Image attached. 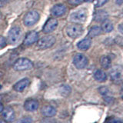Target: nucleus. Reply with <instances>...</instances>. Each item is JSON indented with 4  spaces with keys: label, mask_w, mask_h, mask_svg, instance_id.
I'll use <instances>...</instances> for the list:
<instances>
[{
    "label": "nucleus",
    "mask_w": 123,
    "mask_h": 123,
    "mask_svg": "<svg viewBox=\"0 0 123 123\" xmlns=\"http://www.w3.org/2000/svg\"><path fill=\"white\" fill-rule=\"evenodd\" d=\"M116 3L118 4V5H122L123 0H116Z\"/></svg>",
    "instance_id": "cd10ccee"
},
{
    "label": "nucleus",
    "mask_w": 123,
    "mask_h": 123,
    "mask_svg": "<svg viewBox=\"0 0 123 123\" xmlns=\"http://www.w3.org/2000/svg\"><path fill=\"white\" fill-rule=\"evenodd\" d=\"M3 109H4L3 105H2V103H0V113L2 112V110H3Z\"/></svg>",
    "instance_id": "c85d7f7f"
},
{
    "label": "nucleus",
    "mask_w": 123,
    "mask_h": 123,
    "mask_svg": "<svg viewBox=\"0 0 123 123\" xmlns=\"http://www.w3.org/2000/svg\"><path fill=\"white\" fill-rule=\"evenodd\" d=\"M57 25H58V21L55 18H51L46 22L42 31H43L44 33H50L53 32L57 28Z\"/></svg>",
    "instance_id": "6e6552de"
},
{
    "label": "nucleus",
    "mask_w": 123,
    "mask_h": 123,
    "mask_svg": "<svg viewBox=\"0 0 123 123\" xmlns=\"http://www.w3.org/2000/svg\"><path fill=\"white\" fill-rule=\"evenodd\" d=\"M85 2H93L94 0H84Z\"/></svg>",
    "instance_id": "c756f323"
},
{
    "label": "nucleus",
    "mask_w": 123,
    "mask_h": 123,
    "mask_svg": "<svg viewBox=\"0 0 123 123\" xmlns=\"http://www.w3.org/2000/svg\"><path fill=\"white\" fill-rule=\"evenodd\" d=\"M30 83V81L29 79H23L20 81H18L14 85V89L17 92H22L25 90V88L29 86Z\"/></svg>",
    "instance_id": "ddd939ff"
},
{
    "label": "nucleus",
    "mask_w": 123,
    "mask_h": 123,
    "mask_svg": "<svg viewBox=\"0 0 123 123\" xmlns=\"http://www.w3.org/2000/svg\"><path fill=\"white\" fill-rule=\"evenodd\" d=\"M66 11V8L62 4H58L55 6H53L52 9V14L55 16H62L65 14Z\"/></svg>",
    "instance_id": "4468645a"
},
{
    "label": "nucleus",
    "mask_w": 123,
    "mask_h": 123,
    "mask_svg": "<svg viewBox=\"0 0 123 123\" xmlns=\"http://www.w3.org/2000/svg\"><path fill=\"white\" fill-rule=\"evenodd\" d=\"M94 77L95 79L100 82H105L107 79V75L105 72L102 70H97L94 73Z\"/></svg>",
    "instance_id": "a211bd4d"
},
{
    "label": "nucleus",
    "mask_w": 123,
    "mask_h": 123,
    "mask_svg": "<svg viewBox=\"0 0 123 123\" xmlns=\"http://www.w3.org/2000/svg\"><path fill=\"white\" fill-rule=\"evenodd\" d=\"M108 18V14L104 10H98L97 12H95V13L94 15V18L96 22H102L104 20H105Z\"/></svg>",
    "instance_id": "2eb2a0df"
},
{
    "label": "nucleus",
    "mask_w": 123,
    "mask_h": 123,
    "mask_svg": "<svg viewBox=\"0 0 123 123\" xmlns=\"http://www.w3.org/2000/svg\"><path fill=\"white\" fill-rule=\"evenodd\" d=\"M39 19V14L36 11H30L24 17V24L26 26H32Z\"/></svg>",
    "instance_id": "39448f33"
},
{
    "label": "nucleus",
    "mask_w": 123,
    "mask_h": 123,
    "mask_svg": "<svg viewBox=\"0 0 123 123\" xmlns=\"http://www.w3.org/2000/svg\"><path fill=\"white\" fill-rule=\"evenodd\" d=\"M22 36V29L19 27H13L12 28L9 32V42L12 45L16 44L21 40Z\"/></svg>",
    "instance_id": "7ed1b4c3"
},
{
    "label": "nucleus",
    "mask_w": 123,
    "mask_h": 123,
    "mask_svg": "<svg viewBox=\"0 0 123 123\" xmlns=\"http://www.w3.org/2000/svg\"><path fill=\"white\" fill-rule=\"evenodd\" d=\"M38 40V34L36 31H32V32H29L26 36L25 40H24V45H31L34 44Z\"/></svg>",
    "instance_id": "1a4fd4ad"
},
{
    "label": "nucleus",
    "mask_w": 123,
    "mask_h": 123,
    "mask_svg": "<svg viewBox=\"0 0 123 123\" xmlns=\"http://www.w3.org/2000/svg\"><path fill=\"white\" fill-rule=\"evenodd\" d=\"M71 92V88L68 86H62L61 87V93L64 96H67Z\"/></svg>",
    "instance_id": "4be33fe9"
},
{
    "label": "nucleus",
    "mask_w": 123,
    "mask_h": 123,
    "mask_svg": "<svg viewBox=\"0 0 123 123\" xmlns=\"http://www.w3.org/2000/svg\"><path fill=\"white\" fill-rule=\"evenodd\" d=\"M118 31L123 35V24L119 25V26H118Z\"/></svg>",
    "instance_id": "bb28decb"
},
{
    "label": "nucleus",
    "mask_w": 123,
    "mask_h": 123,
    "mask_svg": "<svg viewBox=\"0 0 123 123\" xmlns=\"http://www.w3.org/2000/svg\"><path fill=\"white\" fill-rule=\"evenodd\" d=\"M100 63L104 68H109L111 66V59L106 55H103L100 59Z\"/></svg>",
    "instance_id": "aec40b11"
},
{
    "label": "nucleus",
    "mask_w": 123,
    "mask_h": 123,
    "mask_svg": "<svg viewBox=\"0 0 123 123\" xmlns=\"http://www.w3.org/2000/svg\"><path fill=\"white\" fill-rule=\"evenodd\" d=\"M39 104L36 99H29L25 101L24 104V108L26 111H34L38 109Z\"/></svg>",
    "instance_id": "9b49d317"
},
{
    "label": "nucleus",
    "mask_w": 123,
    "mask_h": 123,
    "mask_svg": "<svg viewBox=\"0 0 123 123\" xmlns=\"http://www.w3.org/2000/svg\"><path fill=\"white\" fill-rule=\"evenodd\" d=\"M95 1V5L96 7H100V6H102L103 5L108 2V0H94Z\"/></svg>",
    "instance_id": "b1692460"
},
{
    "label": "nucleus",
    "mask_w": 123,
    "mask_h": 123,
    "mask_svg": "<svg viewBox=\"0 0 123 123\" xmlns=\"http://www.w3.org/2000/svg\"><path fill=\"white\" fill-rule=\"evenodd\" d=\"M0 122H1V123H3V122H4V121H2V120H0Z\"/></svg>",
    "instance_id": "7c9ffc66"
},
{
    "label": "nucleus",
    "mask_w": 123,
    "mask_h": 123,
    "mask_svg": "<svg viewBox=\"0 0 123 123\" xmlns=\"http://www.w3.org/2000/svg\"><path fill=\"white\" fill-rule=\"evenodd\" d=\"M55 43V38L53 36H47L42 37L38 41V47L40 49H49Z\"/></svg>",
    "instance_id": "20e7f679"
},
{
    "label": "nucleus",
    "mask_w": 123,
    "mask_h": 123,
    "mask_svg": "<svg viewBox=\"0 0 123 123\" xmlns=\"http://www.w3.org/2000/svg\"><path fill=\"white\" fill-rule=\"evenodd\" d=\"M2 117L6 122H12L15 118V111L12 107H6L2 110Z\"/></svg>",
    "instance_id": "9d476101"
},
{
    "label": "nucleus",
    "mask_w": 123,
    "mask_h": 123,
    "mask_svg": "<svg viewBox=\"0 0 123 123\" xmlns=\"http://www.w3.org/2000/svg\"><path fill=\"white\" fill-rule=\"evenodd\" d=\"M102 30L104 31L105 32L109 33L110 32L113 30V25L109 20L108 19H105L102 22Z\"/></svg>",
    "instance_id": "f3484780"
},
{
    "label": "nucleus",
    "mask_w": 123,
    "mask_h": 123,
    "mask_svg": "<svg viewBox=\"0 0 123 123\" xmlns=\"http://www.w3.org/2000/svg\"><path fill=\"white\" fill-rule=\"evenodd\" d=\"M84 0H68V2L72 5H79Z\"/></svg>",
    "instance_id": "a878e982"
},
{
    "label": "nucleus",
    "mask_w": 123,
    "mask_h": 123,
    "mask_svg": "<svg viewBox=\"0 0 123 123\" xmlns=\"http://www.w3.org/2000/svg\"><path fill=\"white\" fill-rule=\"evenodd\" d=\"M102 32V28L99 26H94L90 29L88 32V36L91 38H94L95 36H99Z\"/></svg>",
    "instance_id": "6ab92c4d"
},
{
    "label": "nucleus",
    "mask_w": 123,
    "mask_h": 123,
    "mask_svg": "<svg viewBox=\"0 0 123 123\" xmlns=\"http://www.w3.org/2000/svg\"><path fill=\"white\" fill-rule=\"evenodd\" d=\"M99 92H100V93H101V95H102L104 97L105 96H107L108 95H109V89L106 88V87H102V88H99Z\"/></svg>",
    "instance_id": "5701e85b"
},
{
    "label": "nucleus",
    "mask_w": 123,
    "mask_h": 123,
    "mask_svg": "<svg viewBox=\"0 0 123 123\" xmlns=\"http://www.w3.org/2000/svg\"><path fill=\"white\" fill-rule=\"evenodd\" d=\"M83 32V28L82 26L78 24V23H74V24H71L67 26L66 28V33L68 36L72 38H75L80 36Z\"/></svg>",
    "instance_id": "f03ea898"
},
{
    "label": "nucleus",
    "mask_w": 123,
    "mask_h": 123,
    "mask_svg": "<svg viewBox=\"0 0 123 123\" xmlns=\"http://www.w3.org/2000/svg\"><path fill=\"white\" fill-rule=\"evenodd\" d=\"M0 88H1V86H0Z\"/></svg>",
    "instance_id": "2f4dec72"
},
{
    "label": "nucleus",
    "mask_w": 123,
    "mask_h": 123,
    "mask_svg": "<svg viewBox=\"0 0 123 123\" xmlns=\"http://www.w3.org/2000/svg\"><path fill=\"white\" fill-rule=\"evenodd\" d=\"M88 62V59L83 54L78 53L73 58V63H74L75 66L79 69L85 68L87 66Z\"/></svg>",
    "instance_id": "0eeeda50"
},
{
    "label": "nucleus",
    "mask_w": 123,
    "mask_h": 123,
    "mask_svg": "<svg viewBox=\"0 0 123 123\" xmlns=\"http://www.w3.org/2000/svg\"><path fill=\"white\" fill-rule=\"evenodd\" d=\"M87 18V12L85 9H79L74 12L70 15V20L75 23H82Z\"/></svg>",
    "instance_id": "423d86ee"
},
{
    "label": "nucleus",
    "mask_w": 123,
    "mask_h": 123,
    "mask_svg": "<svg viewBox=\"0 0 123 123\" xmlns=\"http://www.w3.org/2000/svg\"><path fill=\"white\" fill-rule=\"evenodd\" d=\"M92 44V41L90 38H85V39L80 41L77 46L78 48L81 50H83V51H86V50H88L90 48Z\"/></svg>",
    "instance_id": "dca6fc26"
},
{
    "label": "nucleus",
    "mask_w": 123,
    "mask_h": 123,
    "mask_svg": "<svg viewBox=\"0 0 123 123\" xmlns=\"http://www.w3.org/2000/svg\"><path fill=\"white\" fill-rule=\"evenodd\" d=\"M110 75L113 79H117L121 75V70H118V67H115L111 72H110Z\"/></svg>",
    "instance_id": "412c9836"
},
{
    "label": "nucleus",
    "mask_w": 123,
    "mask_h": 123,
    "mask_svg": "<svg viewBox=\"0 0 123 123\" xmlns=\"http://www.w3.org/2000/svg\"><path fill=\"white\" fill-rule=\"evenodd\" d=\"M41 113L45 117H52L56 114V109L51 105H45L42 108Z\"/></svg>",
    "instance_id": "f8f14e48"
},
{
    "label": "nucleus",
    "mask_w": 123,
    "mask_h": 123,
    "mask_svg": "<svg viewBox=\"0 0 123 123\" xmlns=\"http://www.w3.org/2000/svg\"><path fill=\"white\" fill-rule=\"evenodd\" d=\"M6 45V39L3 36H0V48H3Z\"/></svg>",
    "instance_id": "393cba45"
},
{
    "label": "nucleus",
    "mask_w": 123,
    "mask_h": 123,
    "mask_svg": "<svg viewBox=\"0 0 123 123\" xmlns=\"http://www.w3.org/2000/svg\"><path fill=\"white\" fill-rule=\"evenodd\" d=\"M33 66L32 61L26 58H20L17 59L13 65V68L16 71H25L31 69Z\"/></svg>",
    "instance_id": "f257e3e1"
}]
</instances>
